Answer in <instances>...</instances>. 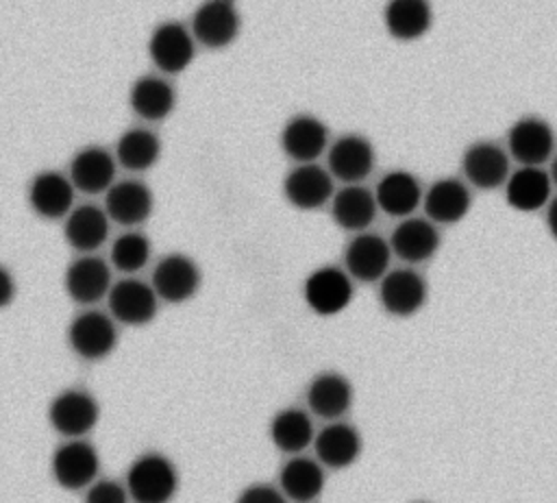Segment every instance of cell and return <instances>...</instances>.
<instances>
[{
    "label": "cell",
    "instance_id": "cell-15",
    "mask_svg": "<svg viewBox=\"0 0 557 503\" xmlns=\"http://www.w3.org/2000/svg\"><path fill=\"white\" fill-rule=\"evenodd\" d=\"M335 179L318 163H296L283 179L285 200L300 211H315L331 203Z\"/></svg>",
    "mask_w": 557,
    "mask_h": 503
},
{
    "label": "cell",
    "instance_id": "cell-30",
    "mask_svg": "<svg viewBox=\"0 0 557 503\" xmlns=\"http://www.w3.org/2000/svg\"><path fill=\"white\" fill-rule=\"evenodd\" d=\"M326 486L324 466L309 455H289L278 473V488L294 503H313Z\"/></svg>",
    "mask_w": 557,
    "mask_h": 503
},
{
    "label": "cell",
    "instance_id": "cell-20",
    "mask_svg": "<svg viewBox=\"0 0 557 503\" xmlns=\"http://www.w3.org/2000/svg\"><path fill=\"white\" fill-rule=\"evenodd\" d=\"M461 172L476 189L503 187L509 179V152L494 142H474L463 150Z\"/></svg>",
    "mask_w": 557,
    "mask_h": 503
},
{
    "label": "cell",
    "instance_id": "cell-29",
    "mask_svg": "<svg viewBox=\"0 0 557 503\" xmlns=\"http://www.w3.org/2000/svg\"><path fill=\"white\" fill-rule=\"evenodd\" d=\"M128 107L139 120L161 122L176 107V89L165 76L144 74L128 89Z\"/></svg>",
    "mask_w": 557,
    "mask_h": 503
},
{
    "label": "cell",
    "instance_id": "cell-14",
    "mask_svg": "<svg viewBox=\"0 0 557 503\" xmlns=\"http://www.w3.org/2000/svg\"><path fill=\"white\" fill-rule=\"evenodd\" d=\"M111 285H113L111 263L94 253L78 255L76 259H72L63 274L65 294L76 305H85V307L107 298Z\"/></svg>",
    "mask_w": 557,
    "mask_h": 503
},
{
    "label": "cell",
    "instance_id": "cell-19",
    "mask_svg": "<svg viewBox=\"0 0 557 503\" xmlns=\"http://www.w3.org/2000/svg\"><path fill=\"white\" fill-rule=\"evenodd\" d=\"M115 155L104 146L96 144L76 150L67 168V176L74 183L76 192H83L87 196L107 194V189L115 183Z\"/></svg>",
    "mask_w": 557,
    "mask_h": 503
},
{
    "label": "cell",
    "instance_id": "cell-12",
    "mask_svg": "<svg viewBox=\"0 0 557 503\" xmlns=\"http://www.w3.org/2000/svg\"><path fill=\"white\" fill-rule=\"evenodd\" d=\"M507 152L520 165L542 168L555 155L553 126L535 115L518 118L507 131Z\"/></svg>",
    "mask_w": 557,
    "mask_h": 503
},
{
    "label": "cell",
    "instance_id": "cell-28",
    "mask_svg": "<svg viewBox=\"0 0 557 503\" xmlns=\"http://www.w3.org/2000/svg\"><path fill=\"white\" fill-rule=\"evenodd\" d=\"M329 207H331L333 222L348 233L368 231L379 213L374 192L363 187L361 183L344 185L335 189Z\"/></svg>",
    "mask_w": 557,
    "mask_h": 503
},
{
    "label": "cell",
    "instance_id": "cell-31",
    "mask_svg": "<svg viewBox=\"0 0 557 503\" xmlns=\"http://www.w3.org/2000/svg\"><path fill=\"white\" fill-rule=\"evenodd\" d=\"M311 414L300 407H283L270 420V442L285 455H300L313 444Z\"/></svg>",
    "mask_w": 557,
    "mask_h": 503
},
{
    "label": "cell",
    "instance_id": "cell-33",
    "mask_svg": "<svg viewBox=\"0 0 557 503\" xmlns=\"http://www.w3.org/2000/svg\"><path fill=\"white\" fill-rule=\"evenodd\" d=\"M115 161L128 172H146L161 159V139L152 128H126L115 142Z\"/></svg>",
    "mask_w": 557,
    "mask_h": 503
},
{
    "label": "cell",
    "instance_id": "cell-25",
    "mask_svg": "<svg viewBox=\"0 0 557 503\" xmlns=\"http://www.w3.org/2000/svg\"><path fill=\"white\" fill-rule=\"evenodd\" d=\"M422 207L431 222L457 224L468 216L472 207V194L466 181L455 176H444L429 185L422 198Z\"/></svg>",
    "mask_w": 557,
    "mask_h": 503
},
{
    "label": "cell",
    "instance_id": "cell-37",
    "mask_svg": "<svg viewBox=\"0 0 557 503\" xmlns=\"http://www.w3.org/2000/svg\"><path fill=\"white\" fill-rule=\"evenodd\" d=\"M15 298V279L9 268L0 263V309L9 307Z\"/></svg>",
    "mask_w": 557,
    "mask_h": 503
},
{
    "label": "cell",
    "instance_id": "cell-7",
    "mask_svg": "<svg viewBox=\"0 0 557 503\" xmlns=\"http://www.w3.org/2000/svg\"><path fill=\"white\" fill-rule=\"evenodd\" d=\"M159 303L161 300L154 287L137 277H124L113 281L107 294L109 314L117 324L126 327H144L152 322L159 311Z\"/></svg>",
    "mask_w": 557,
    "mask_h": 503
},
{
    "label": "cell",
    "instance_id": "cell-11",
    "mask_svg": "<svg viewBox=\"0 0 557 503\" xmlns=\"http://www.w3.org/2000/svg\"><path fill=\"white\" fill-rule=\"evenodd\" d=\"M429 296L424 277L411 266L387 270L379 281V303L385 314L394 318H409L418 314Z\"/></svg>",
    "mask_w": 557,
    "mask_h": 503
},
{
    "label": "cell",
    "instance_id": "cell-6",
    "mask_svg": "<svg viewBox=\"0 0 557 503\" xmlns=\"http://www.w3.org/2000/svg\"><path fill=\"white\" fill-rule=\"evenodd\" d=\"M100 418L96 396L83 388L61 390L48 407V422L61 438H85Z\"/></svg>",
    "mask_w": 557,
    "mask_h": 503
},
{
    "label": "cell",
    "instance_id": "cell-13",
    "mask_svg": "<svg viewBox=\"0 0 557 503\" xmlns=\"http://www.w3.org/2000/svg\"><path fill=\"white\" fill-rule=\"evenodd\" d=\"M389 261V240L372 231L355 233L344 248V270L359 283H379L387 274Z\"/></svg>",
    "mask_w": 557,
    "mask_h": 503
},
{
    "label": "cell",
    "instance_id": "cell-36",
    "mask_svg": "<svg viewBox=\"0 0 557 503\" xmlns=\"http://www.w3.org/2000/svg\"><path fill=\"white\" fill-rule=\"evenodd\" d=\"M235 503H287V496L278 486L250 483L239 492Z\"/></svg>",
    "mask_w": 557,
    "mask_h": 503
},
{
    "label": "cell",
    "instance_id": "cell-2",
    "mask_svg": "<svg viewBox=\"0 0 557 503\" xmlns=\"http://www.w3.org/2000/svg\"><path fill=\"white\" fill-rule=\"evenodd\" d=\"M50 473L63 490H87L100 473L98 449L85 438H65L52 453Z\"/></svg>",
    "mask_w": 557,
    "mask_h": 503
},
{
    "label": "cell",
    "instance_id": "cell-34",
    "mask_svg": "<svg viewBox=\"0 0 557 503\" xmlns=\"http://www.w3.org/2000/svg\"><path fill=\"white\" fill-rule=\"evenodd\" d=\"M150 255H152L150 237L137 229H128L113 240L111 253H109V263L117 272L133 277L135 272L144 270L148 266Z\"/></svg>",
    "mask_w": 557,
    "mask_h": 503
},
{
    "label": "cell",
    "instance_id": "cell-23",
    "mask_svg": "<svg viewBox=\"0 0 557 503\" xmlns=\"http://www.w3.org/2000/svg\"><path fill=\"white\" fill-rule=\"evenodd\" d=\"M352 398V383L335 370L318 372L305 392L309 414L322 420H342L348 414Z\"/></svg>",
    "mask_w": 557,
    "mask_h": 503
},
{
    "label": "cell",
    "instance_id": "cell-21",
    "mask_svg": "<svg viewBox=\"0 0 557 503\" xmlns=\"http://www.w3.org/2000/svg\"><path fill=\"white\" fill-rule=\"evenodd\" d=\"M440 242L437 224L418 216L403 218L389 235L392 255L409 266L429 261L440 250Z\"/></svg>",
    "mask_w": 557,
    "mask_h": 503
},
{
    "label": "cell",
    "instance_id": "cell-27",
    "mask_svg": "<svg viewBox=\"0 0 557 503\" xmlns=\"http://www.w3.org/2000/svg\"><path fill=\"white\" fill-rule=\"evenodd\" d=\"M505 200L511 209L533 213L546 207L553 198V179L546 170L533 165H520L505 181Z\"/></svg>",
    "mask_w": 557,
    "mask_h": 503
},
{
    "label": "cell",
    "instance_id": "cell-16",
    "mask_svg": "<svg viewBox=\"0 0 557 503\" xmlns=\"http://www.w3.org/2000/svg\"><path fill=\"white\" fill-rule=\"evenodd\" d=\"M28 207L44 220H65L76 207V187L67 174L57 170H41L28 183Z\"/></svg>",
    "mask_w": 557,
    "mask_h": 503
},
{
    "label": "cell",
    "instance_id": "cell-39",
    "mask_svg": "<svg viewBox=\"0 0 557 503\" xmlns=\"http://www.w3.org/2000/svg\"><path fill=\"white\" fill-rule=\"evenodd\" d=\"M548 174H550V179H553V185L557 187V155L553 157V161H550V170H548Z\"/></svg>",
    "mask_w": 557,
    "mask_h": 503
},
{
    "label": "cell",
    "instance_id": "cell-35",
    "mask_svg": "<svg viewBox=\"0 0 557 503\" xmlns=\"http://www.w3.org/2000/svg\"><path fill=\"white\" fill-rule=\"evenodd\" d=\"M85 503H131L126 483L115 479H96L85 490Z\"/></svg>",
    "mask_w": 557,
    "mask_h": 503
},
{
    "label": "cell",
    "instance_id": "cell-3",
    "mask_svg": "<svg viewBox=\"0 0 557 503\" xmlns=\"http://www.w3.org/2000/svg\"><path fill=\"white\" fill-rule=\"evenodd\" d=\"M117 322L111 314L100 309H85L76 314L67 327V344L72 353L85 361H100L117 346Z\"/></svg>",
    "mask_w": 557,
    "mask_h": 503
},
{
    "label": "cell",
    "instance_id": "cell-24",
    "mask_svg": "<svg viewBox=\"0 0 557 503\" xmlns=\"http://www.w3.org/2000/svg\"><path fill=\"white\" fill-rule=\"evenodd\" d=\"M111 233V218L94 203L76 205L63 220V237L78 255L96 253Z\"/></svg>",
    "mask_w": 557,
    "mask_h": 503
},
{
    "label": "cell",
    "instance_id": "cell-4",
    "mask_svg": "<svg viewBox=\"0 0 557 503\" xmlns=\"http://www.w3.org/2000/svg\"><path fill=\"white\" fill-rule=\"evenodd\" d=\"M196 39L189 30V26L168 20L154 26V30L148 37V57L152 65L165 74L174 76L185 72L194 57H196Z\"/></svg>",
    "mask_w": 557,
    "mask_h": 503
},
{
    "label": "cell",
    "instance_id": "cell-26",
    "mask_svg": "<svg viewBox=\"0 0 557 503\" xmlns=\"http://www.w3.org/2000/svg\"><path fill=\"white\" fill-rule=\"evenodd\" d=\"M374 198L379 211L387 213L389 218L403 220L413 216V211L422 205L424 189L418 176L409 170H389L379 179L374 187Z\"/></svg>",
    "mask_w": 557,
    "mask_h": 503
},
{
    "label": "cell",
    "instance_id": "cell-18",
    "mask_svg": "<svg viewBox=\"0 0 557 503\" xmlns=\"http://www.w3.org/2000/svg\"><path fill=\"white\" fill-rule=\"evenodd\" d=\"M278 144L285 157H289L294 163H315V159L331 146L329 128L320 118L298 113L283 124Z\"/></svg>",
    "mask_w": 557,
    "mask_h": 503
},
{
    "label": "cell",
    "instance_id": "cell-1",
    "mask_svg": "<svg viewBox=\"0 0 557 503\" xmlns=\"http://www.w3.org/2000/svg\"><path fill=\"white\" fill-rule=\"evenodd\" d=\"M124 483L131 503H172L181 479L168 455L150 451L131 462Z\"/></svg>",
    "mask_w": 557,
    "mask_h": 503
},
{
    "label": "cell",
    "instance_id": "cell-32",
    "mask_svg": "<svg viewBox=\"0 0 557 503\" xmlns=\"http://www.w3.org/2000/svg\"><path fill=\"white\" fill-rule=\"evenodd\" d=\"M385 30L398 41H416L424 37L433 24L429 0H387L383 9Z\"/></svg>",
    "mask_w": 557,
    "mask_h": 503
},
{
    "label": "cell",
    "instance_id": "cell-8",
    "mask_svg": "<svg viewBox=\"0 0 557 503\" xmlns=\"http://www.w3.org/2000/svg\"><path fill=\"white\" fill-rule=\"evenodd\" d=\"M202 274L198 263L185 253L163 255L150 274V285L154 287L161 303L181 305L196 296L200 290Z\"/></svg>",
    "mask_w": 557,
    "mask_h": 503
},
{
    "label": "cell",
    "instance_id": "cell-17",
    "mask_svg": "<svg viewBox=\"0 0 557 503\" xmlns=\"http://www.w3.org/2000/svg\"><path fill=\"white\" fill-rule=\"evenodd\" d=\"M102 207L109 213L111 222L135 229L152 216L154 194L148 183L139 179H122L107 189Z\"/></svg>",
    "mask_w": 557,
    "mask_h": 503
},
{
    "label": "cell",
    "instance_id": "cell-22",
    "mask_svg": "<svg viewBox=\"0 0 557 503\" xmlns=\"http://www.w3.org/2000/svg\"><path fill=\"white\" fill-rule=\"evenodd\" d=\"M363 449L361 433L346 420H329L313 438L315 459L331 470H344L352 466Z\"/></svg>",
    "mask_w": 557,
    "mask_h": 503
},
{
    "label": "cell",
    "instance_id": "cell-38",
    "mask_svg": "<svg viewBox=\"0 0 557 503\" xmlns=\"http://www.w3.org/2000/svg\"><path fill=\"white\" fill-rule=\"evenodd\" d=\"M546 226L553 240L557 242V198H550V203L546 205Z\"/></svg>",
    "mask_w": 557,
    "mask_h": 503
},
{
    "label": "cell",
    "instance_id": "cell-5",
    "mask_svg": "<svg viewBox=\"0 0 557 503\" xmlns=\"http://www.w3.org/2000/svg\"><path fill=\"white\" fill-rule=\"evenodd\" d=\"M242 28V17L235 0H202L194 15L189 30L198 46L207 50H222L231 46Z\"/></svg>",
    "mask_w": 557,
    "mask_h": 503
},
{
    "label": "cell",
    "instance_id": "cell-10",
    "mask_svg": "<svg viewBox=\"0 0 557 503\" xmlns=\"http://www.w3.org/2000/svg\"><path fill=\"white\" fill-rule=\"evenodd\" d=\"M376 163L374 146L368 137L346 133L337 137L326 150V170L344 185H357L366 181Z\"/></svg>",
    "mask_w": 557,
    "mask_h": 503
},
{
    "label": "cell",
    "instance_id": "cell-9",
    "mask_svg": "<svg viewBox=\"0 0 557 503\" xmlns=\"http://www.w3.org/2000/svg\"><path fill=\"white\" fill-rule=\"evenodd\" d=\"M355 294L350 274L337 266L315 268L302 285V298L307 307L318 316H337L342 314Z\"/></svg>",
    "mask_w": 557,
    "mask_h": 503
}]
</instances>
